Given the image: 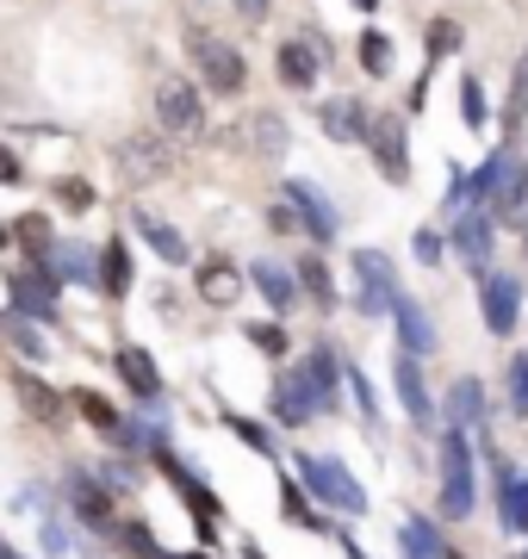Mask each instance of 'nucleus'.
Instances as JSON below:
<instances>
[{
  "instance_id": "f257e3e1",
  "label": "nucleus",
  "mask_w": 528,
  "mask_h": 559,
  "mask_svg": "<svg viewBox=\"0 0 528 559\" xmlns=\"http://www.w3.org/2000/svg\"><path fill=\"white\" fill-rule=\"evenodd\" d=\"M435 522H472L479 516V441L467 429H442L435 436Z\"/></svg>"
},
{
  "instance_id": "f03ea898",
  "label": "nucleus",
  "mask_w": 528,
  "mask_h": 559,
  "mask_svg": "<svg viewBox=\"0 0 528 559\" xmlns=\"http://www.w3.org/2000/svg\"><path fill=\"white\" fill-rule=\"evenodd\" d=\"M286 466H292V473H299V485L317 498V510H329V516H348V522L367 516V485L355 479V473H348L336 454H311V448H299Z\"/></svg>"
},
{
  "instance_id": "7ed1b4c3",
  "label": "nucleus",
  "mask_w": 528,
  "mask_h": 559,
  "mask_svg": "<svg viewBox=\"0 0 528 559\" xmlns=\"http://www.w3.org/2000/svg\"><path fill=\"white\" fill-rule=\"evenodd\" d=\"M181 44H187V62L200 69V87H205V94H218V100H237V94L249 87V62H243V50H237L230 38H218L212 25L193 20V25L181 32Z\"/></svg>"
},
{
  "instance_id": "20e7f679",
  "label": "nucleus",
  "mask_w": 528,
  "mask_h": 559,
  "mask_svg": "<svg viewBox=\"0 0 528 559\" xmlns=\"http://www.w3.org/2000/svg\"><path fill=\"white\" fill-rule=\"evenodd\" d=\"M62 510L82 522L87 535H112V528L124 522L119 516V491H112L94 466H69V473H62Z\"/></svg>"
},
{
  "instance_id": "39448f33",
  "label": "nucleus",
  "mask_w": 528,
  "mask_h": 559,
  "mask_svg": "<svg viewBox=\"0 0 528 559\" xmlns=\"http://www.w3.org/2000/svg\"><path fill=\"white\" fill-rule=\"evenodd\" d=\"M149 106H156V131L163 138H205V87L187 75H163L156 81V94H149Z\"/></svg>"
},
{
  "instance_id": "423d86ee",
  "label": "nucleus",
  "mask_w": 528,
  "mask_h": 559,
  "mask_svg": "<svg viewBox=\"0 0 528 559\" xmlns=\"http://www.w3.org/2000/svg\"><path fill=\"white\" fill-rule=\"evenodd\" d=\"M447 242H454V255H460V267L472 280L497 274V218L485 205H467L460 218H447Z\"/></svg>"
},
{
  "instance_id": "0eeeda50",
  "label": "nucleus",
  "mask_w": 528,
  "mask_h": 559,
  "mask_svg": "<svg viewBox=\"0 0 528 559\" xmlns=\"http://www.w3.org/2000/svg\"><path fill=\"white\" fill-rule=\"evenodd\" d=\"M355 311L361 318H392V305H398V267H392L386 249H355Z\"/></svg>"
},
{
  "instance_id": "6e6552de",
  "label": "nucleus",
  "mask_w": 528,
  "mask_h": 559,
  "mask_svg": "<svg viewBox=\"0 0 528 559\" xmlns=\"http://www.w3.org/2000/svg\"><path fill=\"white\" fill-rule=\"evenodd\" d=\"M267 417H274V429H305V423L324 417V399H317V385L305 380V367H299V360H286L280 373H274Z\"/></svg>"
},
{
  "instance_id": "1a4fd4ad",
  "label": "nucleus",
  "mask_w": 528,
  "mask_h": 559,
  "mask_svg": "<svg viewBox=\"0 0 528 559\" xmlns=\"http://www.w3.org/2000/svg\"><path fill=\"white\" fill-rule=\"evenodd\" d=\"M392 392H398V404H405V423L417 429V436H442V404L429 399V380H423V360L417 355H392Z\"/></svg>"
},
{
  "instance_id": "9d476101",
  "label": "nucleus",
  "mask_w": 528,
  "mask_h": 559,
  "mask_svg": "<svg viewBox=\"0 0 528 559\" xmlns=\"http://www.w3.org/2000/svg\"><path fill=\"white\" fill-rule=\"evenodd\" d=\"M280 200L299 212V230H305L317 249H329V242L343 237V212H336V200H329L324 187H311V180H280Z\"/></svg>"
},
{
  "instance_id": "9b49d317",
  "label": "nucleus",
  "mask_w": 528,
  "mask_h": 559,
  "mask_svg": "<svg viewBox=\"0 0 528 559\" xmlns=\"http://www.w3.org/2000/svg\"><path fill=\"white\" fill-rule=\"evenodd\" d=\"M156 466H163V479H168V485H175V491L187 498V510H193V528H200L205 554H212V540H218V516H224V503L212 498V485H200V479H193V466H187V460L175 454V448H163V454H156Z\"/></svg>"
},
{
  "instance_id": "f8f14e48",
  "label": "nucleus",
  "mask_w": 528,
  "mask_h": 559,
  "mask_svg": "<svg viewBox=\"0 0 528 559\" xmlns=\"http://www.w3.org/2000/svg\"><path fill=\"white\" fill-rule=\"evenodd\" d=\"M442 429H467L472 441H491V392L479 373H454L442 399Z\"/></svg>"
},
{
  "instance_id": "ddd939ff",
  "label": "nucleus",
  "mask_w": 528,
  "mask_h": 559,
  "mask_svg": "<svg viewBox=\"0 0 528 559\" xmlns=\"http://www.w3.org/2000/svg\"><path fill=\"white\" fill-rule=\"evenodd\" d=\"M168 168H175V150H168L163 131H137V138L119 143V180L124 187H156Z\"/></svg>"
},
{
  "instance_id": "4468645a",
  "label": "nucleus",
  "mask_w": 528,
  "mask_h": 559,
  "mask_svg": "<svg viewBox=\"0 0 528 559\" xmlns=\"http://www.w3.org/2000/svg\"><path fill=\"white\" fill-rule=\"evenodd\" d=\"M479 311H485V336H516L523 330V280L516 274H485L479 280Z\"/></svg>"
},
{
  "instance_id": "2eb2a0df",
  "label": "nucleus",
  "mask_w": 528,
  "mask_h": 559,
  "mask_svg": "<svg viewBox=\"0 0 528 559\" xmlns=\"http://www.w3.org/2000/svg\"><path fill=\"white\" fill-rule=\"evenodd\" d=\"M57 267L50 261H32V267H13V311L32 323H57Z\"/></svg>"
},
{
  "instance_id": "dca6fc26",
  "label": "nucleus",
  "mask_w": 528,
  "mask_h": 559,
  "mask_svg": "<svg viewBox=\"0 0 528 559\" xmlns=\"http://www.w3.org/2000/svg\"><path fill=\"white\" fill-rule=\"evenodd\" d=\"M367 150L380 162V175L392 187L410 180V138H405V112H373V131H367Z\"/></svg>"
},
{
  "instance_id": "f3484780",
  "label": "nucleus",
  "mask_w": 528,
  "mask_h": 559,
  "mask_svg": "<svg viewBox=\"0 0 528 559\" xmlns=\"http://www.w3.org/2000/svg\"><path fill=\"white\" fill-rule=\"evenodd\" d=\"M112 367H119L124 392H131V399L143 404V411H163L168 385H163V373H156V360H149V348H137V342H124L119 355H112Z\"/></svg>"
},
{
  "instance_id": "a211bd4d",
  "label": "nucleus",
  "mask_w": 528,
  "mask_h": 559,
  "mask_svg": "<svg viewBox=\"0 0 528 559\" xmlns=\"http://www.w3.org/2000/svg\"><path fill=\"white\" fill-rule=\"evenodd\" d=\"M274 75H280V87H292V94H311L317 75H324V44L317 38H286L280 50H274Z\"/></svg>"
},
{
  "instance_id": "6ab92c4d",
  "label": "nucleus",
  "mask_w": 528,
  "mask_h": 559,
  "mask_svg": "<svg viewBox=\"0 0 528 559\" xmlns=\"http://www.w3.org/2000/svg\"><path fill=\"white\" fill-rule=\"evenodd\" d=\"M243 286H249V267H237V261H224V255H205L200 267H193V293H200L212 311H230V305L243 299Z\"/></svg>"
},
{
  "instance_id": "aec40b11",
  "label": "nucleus",
  "mask_w": 528,
  "mask_h": 559,
  "mask_svg": "<svg viewBox=\"0 0 528 559\" xmlns=\"http://www.w3.org/2000/svg\"><path fill=\"white\" fill-rule=\"evenodd\" d=\"M299 367H305V380L317 385V399H324V417H336L343 411V385H348V360L329 348V342H311L305 355H299Z\"/></svg>"
},
{
  "instance_id": "412c9836",
  "label": "nucleus",
  "mask_w": 528,
  "mask_h": 559,
  "mask_svg": "<svg viewBox=\"0 0 528 559\" xmlns=\"http://www.w3.org/2000/svg\"><path fill=\"white\" fill-rule=\"evenodd\" d=\"M274 491H280V522H286V528H305V535H336V522L317 516V498L299 485V473H292V466L280 473V485H274Z\"/></svg>"
},
{
  "instance_id": "4be33fe9",
  "label": "nucleus",
  "mask_w": 528,
  "mask_h": 559,
  "mask_svg": "<svg viewBox=\"0 0 528 559\" xmlns=\"http://www.w3.org/2000/svg\"><path fill=\"white\" fill-rule=\"evenodd\" d=\"M392 330H398V348L417 360H429L435 348H442V336H435V323H429V311L410 293H398V305H392Z\"/></svg>"
},
{
  "instance_id": "5701e85b",
  "label": "nucleus",
  "mask_w": 528,
  "mask_h": 559,
  "mask_svg": "<svg viewBox=\"0 0 528 559\" xmlns=\"http://www.w3.org/2000/svg\"><path fill=\"white\" fill-rule=\"evenodd\" d=\"M249 286L267 299V311H274V318H292V305L305 299V293H299V274H292V267H280V261H249Z\"/></svg>"
},
{
  "instance_id": "b1692460",
  "label": "nucleus",
  "mask_w": 528,
  "mask_h": 559,
  "mask_svg": "<svg viewBox=\"0 0 528 559\" xmlns=\"http://www.w3.org/2000/svg\"><path fill=\"white\" fill-rule=\"evenodd\" d=\"M13 385H20V404L44 423V429H69V411H75V404L62 399L57 385H44L32 367H20V373H13Z\"/></svg>"
},
{
  "instance_id": "393cba45",
  "label": "nucleus",
  "mask_w": 528,
  "mask_h": 559,
  "mask_svg": "<svg viewBox=\"0 0 528 559\" xmlns=\"http://www.w3.org/2000/svg\"><path fill=\"white\" fill-rule=\"evenodd\" d=\"M317 124H324L329 143H367L373 112H367L361 100H324V106H317Z\"/></svg>"
},
{
  "instance_id": "a878e982",
  "label": "nucleus",
  "mask_w": 528,
  "mask_h": 559,
  "mask_svg": "<svg viewBox=\"0 0 528 559\" xmlns=\"http://www.w3.org/2000/svg\"><path fill=\"white\" fill-rule=\"evenodd\" d=\"M131 230H137V237L149 242V249H156V255L168 261V267H187V261H193L187 237H181V230H175L168 218H156V212H131Z\"/></svg>"
},
{
  "instance_id": "bb28decb",
  "label": "nucleus",
  "mask_w": 528,
  "mask_h": 559,
  "mask_svg": "<svg viewBox=\"0 0 528 559\" xmlns=\"http://www.w3.org/2000/svg\"><path fill=\"white\" fill-rule=\"evenodd\" d=\"M292 274H299V293H305L311 305H317V311H336V305H343V293H336V274H329V261L324 255H305V261H292Z\"/></svg>"
},
{
  "instance_id": "cd10ccee",
  "label": "nucleus",
  "mask_w": 528,
  "mask_h": 559,
  "mask_svg": "<svg viewBox=\"0 0 528 559\" xmlns=\"http://www.w3.org/2000/svg\"><path fill=\"white\" fill-rule=\"evenodd\" d=\"M398 554L405 559H447V535L435 528V516H405L398 522Z\"/></svg>"
},
{
  "instance_id": "c85d7f7f",
  "label": "nucleus",
  "mask_w": 528,
  "mask_h": 559,
  "mask_svg": "<svg viewBox=\"0 0 528 559\" xmlns=\"http://www.w3.org/2000/svg\"><path fill=\"white\" fill-rule=\"evenodd\" d=\"M523 200H528V156H509L504 180H497V200H491V218L516 224L523 218Z\"/></svg>"
},
{
  "instance_id": "c756f323",
  "label": "nucleus",
  "mask_w": 528,
  "mask_h": 559,
  "mask_svg": "<svg viewBox=\"0 0 528 559\" xmlns=\"http://www.w3.org/2000/svg\"><path fill=\"white\" fill-rule=\"evenodd\" d=\"M50 267H57V280H69V286H100V255L82 249V242H57Z\"/></svg>"
},
{
  "instance_id": "7c9ffc66",
  "label": "nucleus",
  "mask_w": 528,
  "mask_h": 559,
  "mask_svg": "<svg viewBox=\"0 0 528 559\" xmlns=\"http://www.w3.org/2000/svg\"><path fill=\"white\" fill-rule=\"evenodd\" d=\"M69 404H75V411H82V423L87 429H94V436H119V423H124V411L112 399H100V392H94V385H82V392H69Z\"/></svg>"
},
{
  "instance_id": "2f4dec72",
  "label": "nucleus",
  "mask_w": 528,
  "mask_h": 559,
  "mask_svg": "<svg viewBox=\"0 0 528 559\" xmlns=\"http://www.w3.org/2000/svg\"><path fill=\"white\" fill-rule=\"evenodd\" d=\"M497 498V528L504 535H528V473H516V479L504 485V491H491Z\"/></svg>"
},
{
  "instance_id": "473e14b6",
  "label": "nucleus",
  "mask_w": 528,
  "mask_h": 559,
  "mask_svg": "<svg viewBox=\"0 0 528 559\" xmlns=\"http://www.w3.org/2000/svg\"><path fill=\"white\" fill-rule=\"evenodd\" d=\"M100 293L106 299H124L131 293V249H124V237H112L100 249Z\"/></svg>"
},
{
  "instance_id": "72a5a7b5",
  "label": "nucleus",
  "mask_w": 528,
  "mask_h": 559,
  "mask_svg": "<svg viewBox=\"0 0 528 559\" xmlns=\"http://www.w3.org/2000/svg\"><path fill=\"white\" fill-rule=\"evenodd\" d=\"M0 330H7V342H13V348H20L25 367H44V360H50V342H44V330L32 318H20V311H13V318H0Z\"/></svg>"
},
{
  "instance_id": "f704fd0d",
  "label": "nucleus",
  "mask_w": 528,
  "mask_h": 559,
  "mask_svg": "<svg viewBox=\"0 0 528 559\" xmlns=\"http://www.w3.org/2000/svg\"><path fill=\"white\" fill-rule=\"evenodd\" d=\"M224 429H230V436L243 441V448H255V454L262 460H280V441H274V429H267V423H255V417H243V411H224Z\"/></svg>"
},
{
  "instance_id": "c9c22d12",
  "label": "nucleus",
  "mask_w": 528,
  "mask_h": 559,
  "mask_svg": "<svg viewBox=\"0 0 528 559\" xmlns=\"http://www.w3.org/2000/svg\"><path fill=\"white\" fill-rule=\"evenodd\" d=\"M509 156H516V150H509V143H497V150H491V156L472 168V205H485V212H491V200H497V180H504Z\"/></svg>"
},
{
  "instance_id": "e433bc0d",
  "label": "nucleus",
  "mask_w": 528,
  "mask_h": 559,
  "mask_svg": "<svg viewBox=\"0 0 528 559\" xmlns=\"http://www.w3.org/2000/svg\"><path fill=\"white\" fill-rule=\"evenodd\" d=\"M528 124V50L516 57V75H509V100H504V143Z\"/></svg>"
},
{
  "instance_id": "4c0bfd02",
  "label": "nucleus",
  "mask_w": 528,
  "mask_h": 559,
  "mask_svg": "<svg viewBox=\"0 0 528 559\" xmlns=\"http://www.w3.org/2000/svg\"><path fill=\"white\" fill-rule=\"evenodd\" d=\"M504 411L509 423H528V355L504 360Z\"/></svg>"
},
{
  "instance_id": "58836bf2",
  "label": "nucleus",
  "mask_w": 528,
  "mask_h": 559,
  "mask_svg": "<svg viewBox=\"0 0 528 559\" xmlns=\"http://www.w3.org/2000/svg\"><path fill=\"white\" fill-rule=\"evenodd\" d=\"M249 138H255V150H262L267 162H280L286 143H292V131H286L280 112H255V119H249Z\"/></svg>"
},
{
  "instance_id": "ea45409f",
  "label": "nucleus",
  "mask_w": 528,
  "mask_h": 559,
  "mask_svg": "<svg viewBox=\"0 0 528 559\" xmlns=\"http://www.w3.org/2000/svg\"><path fill=\"white\" fill-rule=\"evenodd\" d=\"M112 540H119L124 554H137V559H163V554H168L163 540L149 535V522H143V516H124L119 528H112Z\"/></svg>"
},
{
  "instance_id": "a19ab883",
  "label": "nucleus",
  "mask_w": 528,
  "mask_h": 559,
  "mask_svg": "<svg viewBox=\"0 0 528 559\" xmlns=\"http://www.w3.org/2000/svg\"><path fill=\"white\" fill-rule=\"evenodd\" d=\"M69 522H75L69 510H44V516H38V540H44V554H50V559H69V554H75Z\"/></svg>"
},
{
  "instance_id": "79ce46f5",
  "label": "nucleus",
  "mask_w": 528,
  "mask_h": 559,
  "mask_svg": "<svg viewBox=\"0 0 528 559\" xmlns=\"http://www.w3.org/2000/svg\"><path fill=\"white\" fill-rule=\"evenodd\" d=\"M13 237L32 249V261H50V255H57V237H50V218H44V212H25V218L13 224Z\"/></svg>"
},
{
  "instance_id": "37998d69",
  "label": "nucleus",
  "mask_w": 528,
  "mask_h": 559,
  "mask_svg": "<svg viewBox=\"0 0 528 559\" xmlns=\"http://www.w3.org/2000/svg\"><path fill=\"white\" fill-rule=\"evenodd\" d=\"M348 392H355V411H361V423L380 436V392H373V380H367L355 360H348Z\"/></svg>"
},
{
  "instance_id": "c03bdc74",
  "label": "nucleus",
  "mask_w": 528,
  "mask_h": 559,
  "mask_svg": "<svg viewBox=\"0 0 528 559\" xmlns=\"http://www.w3.org/2000/svg\"><path fill=\"white\" fill-rule=\"evenodd\" d=\"M361 69L367 75H380V81L392 75V38L386 32H361Z\"/></svg>"
},
{
  "instance_id": "a18cd8bd",
  "label": "nucleus",
  "mask_w": 528,
  "mask_h": 559,
  "mask_svg": "<svg viewBox=\"0 0 528 559\" xmlns=\"http://www.w3.org/2000/svg\"><path fill=\"white\" fill-rule=\"evenodd\" d=\"M460 112H467V131H485L491 124V106H485V87L472 75H460Z\"/></svg>"
},
{
  "instance_id": "49530a36",
  "label": "nucleus",
  "mask_w": 528,
  "mask_h": 559,
  "mask_svg": "<svg viewBox=\"0 0 528 559\" xmlns=\"http://www.w3.org/2000/svg\"><path fill=\"white\" fill-rule=\"evenodd\" d=\"M447 50H460V25H454V20L442 13V20L429 25V62H442Z\"/></svg>"
},
{
  "instance_id": "de8ad7c7",
  "label": "nucleus",
  "mask_w": 528,
  "mask_h": 559,
  "mask_svg": "<svg viewBox=\"0 0 528 559\" xmlns=\"http://www.w3.org/2000/svg\"><path fill=\"white\" fill-rule=\"evenodd\" d=\"M410 249H417V261H423V267H442V261H447L442 230H417V237H410Z\"/></svg>"
},
{
  "instance_id": "09e8293b",
  "label": "nucleus",
  "mask_w": 528,
  "mask_h": 559,
  "mask_svg": "<svg viewBox=\"0 0 528 559\" xmlns=\"http://www.w3.org/2000/svg\"><path fill=\"white\" fill-rule=\"evenodd\" d=\"M249 342L267 348V355H286V330H280V323H249Z\"/></svg>"
},
{
  "instance_id": "8fccbe9b",
  "label": "nucleus",
  "mask_w": 528,
  "mask_h": 559,
  "mask_svg": "<svg viewBox=\"0 0 528 559\" xmlns=\"http://www.w3.org/2000/svg\"><path fill=\"white\" fill-rule=\"evenodd\" d=\"M267 230H280V237H292V230H299V212H292V205H267Z\"/></svg>"
},
{
  "instance_id": "3c124183",
  "label": "nucleus",
  "mask_w": 528,
  "mask_h": 559,
  "mask_svg": "<svg viewBox=\"0 0 528 559\" xmlns=\"http://www.w3.org/2000/svg\"><path fill=\"white\" fill-rule=\"evenodd\" d=\"M57 193H62V200H69V205H82V212H87V205H94V187H87V180H62Z\"/></svg>"
},
{
  "instance_id": "603ef678",
  "label": "nucleus",
  "mask_w": 528,
  "mask_h": 559,
  "mask_svg": "<svg viewBox=\"0 0 528 559\" xmlns=\"http://www.w3.org/2000/svg\"><path fill=\"white\" fill-rule=\"evenodd\" d=\"M20 180H25L20 156H13V150H0V187H20Z\"/></svg>"
},
{
  "instance_id": "864d4df0",
  "label": "nucleus",
  "mask_w": 528,
  "mask_h": 559,
  "mask_svg": "<svg viewBox=\"0 0 528 559\" xmlns=\"http://www.w3.org/2000/svg\"><path fill=\"white\" fill-rule=\"evenodd\" d=\"M329 540H336V547H343L348 559H373V554H367V547H361V540H355V528H336V535H329Z\"/></svg>"
},
{
  "instance_id": "5fc2aeb1",
  "label": "nucleus",
  "mask_w": 528,
  "mask_h": 559,
  "mask_svg": "<svg viewBox=\"0 0 528 559\" xmlns=\"http://www.w3.org/2000/svg\"><path fill=\"white\" fill-rule=\"evenodd\" d=\"M267 7H274V0H237V20L262 25V20H267Z\"/></svg>"
},
{
  "instance_id": "6e6d98bb",
  "label": "nucleus",
  "mask_w": 528,
  "mask_h": 559,
  "mask_svg": "<svg viewBox=\"0 0 528 559\" xmlns=\"http://www.w3.org/2000/svg\"><path fill=\"white\" fill-rule=\"evenodd\" d=\"M0 559H25V554H20V547H13L7 535H0Z\"/></svg>"
},
{
  "instance_id": "4d7b16f0",
  "label": "nucleus",
  "mask_w": 528,
  "mask_h": 559,
  "mask_svg": "<svg viewBox=\"0 0 528 559\" xmlns=\"http://www.w3.org/2000/svg\"><path fill=\"white\" fill-rule=\"evenodd\" d=\"M243 559H267L262 547H255V540H243Z\"/></svg>"
},
{
  "instance_id": "13d9d810",
  "label": "nucleus",
  "mask_w": 528,
  "mask_h": 559,
  "mask_svg": "<svg viewBox=\"0 0 528 559\" xmlns=\"http://www.w3.org/2000/svg\"><path fill=\"white\" fill-rule=\"evenodd\" d=\"M163 559H212V554H163Z\"/></svg>"
},
{
  "instance_id": "bf43d9fd",
  "label": "nucleus",
  "mask_w": 528,
  "mask_h": 559,
  "mask_svg": "<svg viewBox=\"0 0 528 559\" xmlns=\"http://www.w3.org/2000/svg\"><path fill=\"white\" fill-rule=\"evenodd\" d=\"M355 7H361V13H373V7H380V0H355Z\"/></svg>"
},
{
  "instance_id": "052dcab7",
  "label": "nucleus",
  "mask_w": 528,
  "mask_h": 559,
  "mask_svg": "<svg viewBox=\"0 0 528 559\" xmlns=\"http://www.w3.org/2000/svg\"><path fill=\"white\" fill-rule=\"evenodd\" d=\"M0 242H13V230H7V224H0Z\"/></svg>"
},
{
  "instance_id": "680f3d73",
  "label": "nucleus",
  "mask_w": 528,
  "mask_h": 559,
  "mask_svg": "<svg viewBox=\"0 0 528 559\" xmlns=\"http://www.w3.org/2000/svg\"><path fill=\"white\" fill-rule=\"evenodd\" d=\"M447 559H467V554H454V547H447Z\"/></svg>"
},
{
  "instance_id": "e2e57ef3",
  "label": "nucleus",
  "mask_w": 528,
  "mask_h": 559,
  "mask_svg": "<svg viewBox=\"0 0 528 559\" xmlns=\"http://www.w3.org/2000/svg\"><path fill=\"white\" fill-rule=\"evenodd\" d=\"M523 255H528V230H523Z\"/></svg>"
},
{
  "instance_id": "0e129e2a",
  "label": "nucleus",
  "mask_w": 528,
  "mask_h": 559,
  "mask_svg": "<svg viewBox=\"0 0 528 559\" xmlns=\"http://www.w3.org/2000/svg\"><path fill=\"white\" fill-rule=\"evenodd\" d=\"M523 559H528V547H523Z\"/></svg>"
}]
</instances>
